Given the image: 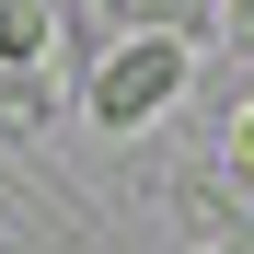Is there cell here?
Wrapping results in <instances>:
<instances>
[{"label":"cell","instance_id":"cell-1","mask_svg":"<svg viewBox=\"0 0 254 254\" xmlns=\"http://www.w3.org/2000/svg\"><path fill=\"white\" fill-rule=\"evenodd\" d=\"M185 81H196V47H185V35H116V47L93 58V81H81V104H93V127H150L162 104H174L185 93Z\"/></svg>","mask_w":254,"mask_h":254},{"label":"cell","instance_id":"cell-2","mask_svg":"<svg viewBox=\"0 0 254 254\" xmlns=\"http://www.w3.org/2000/svg\"><path fill=\"white\" fill-rule=\"evenodd\" d=\"M47 58V0H0V69H35Z\"/></svg>","mask_w":254,"mask_h":254},{"label":"cell","instance_id":"cell-3","mask_svg":"<svg viewBox=\"0 0 254 254\" xmlns=\"http://www.w3.org/2000/svg\"><path fill=\"white\" fill-rule=\"evenodd\" d=\"M220 174H231V185H254V104L231 116V139H220Z\"/></svg>","mask_w":254,"mask_h":254},{"label":"cell","instance_id":"cell-4","mask_svg":"<svg viewBox=\"0 0 254 254\" xmlns=\"http://www.w3.org/2000/svg\"><path fill=\"white\" fill-rule=\"evenodd\" d=\"M139 12H150V35H162V12H185V0H139Z\"/></svg>","mask_w":254,"mask_h":254},{"label":"cell","instance_id":"cell-5","mask_svg":"<svg viewBox=\"0 0 254 254\" xmlns=\"http://www.w3.org/2000/svg\"><path fill=\"white\" fill-rule=\"evenodd\" d=\"M220 12H231V23H243V35H254V0H220Z\"/></svg>","mask_w":254,"mask_h":254},{"label":"cell","instance_id":"cell-6","mask_svg":"<svg viewBox=\"0 0 254 254\" xmlns=\"http://www.w3.org/2000/svg\"><path fill=\"white\" fill-rule=\"evenodd\" d=\"M0 127H12V116H0Z\"/></svg>","mask_w":254,"mask_h":254}]
</instances>
